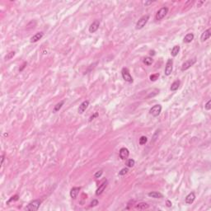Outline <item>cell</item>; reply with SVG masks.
Listing matches in <instances>:
<instances>
[{
  "mask_svg": "<svg viewBox=\"0 0 211 211\" xmlns=\"http://www.w3.org/2000/svg\"><path fill=\"white\" fill-rule=\"evenodd\" d=\"M40 204H41V200H32L31 202H30L26 206L25 209H26V210H29V211H36V210H38L39 207L40 205Z\"/></svg>",
  "mask_w": 211,
  "mask_h": 211,
  "instance_id": "obj_1",
  "label": "cell"
},
{
  "mask_svg": "<svg viewBox=\"0 0 211 211\" xmlns=\"http://www.w3.org/2000/svg\"><path fill=\"white\" fill-rule=\"evenodd\" d=\"M149 20V15H144L143 17H141L138 21H137L136 25H135V28L137 30L142 29L144 27H145V25L147 24L148 21Z\"/></svg>",
  "mask_w": 211,
  "mask_h": 211,
  "instance_id": "obj_2",
  "label": "cell"
},
{
  "mask_svg": "<svg viewBox=\"0 0 211 211\" xmlns=\"http://www.w3.org/2000/svg\"><path fill=\"white\" fill-rule=\"evenodd\" d=\"M168 8L167 7H162V8H160L158 11L157 12L156 16H155V18L157 21H161L162 20L163 18H164L167 14H168Z\"/></svg>",
  "mask_w": 211,
  "mask_h": 211,
  "instance_id": "obj_3",
  "label": "cell"
},
{
  "mask_svg": "<svg viewBox=\"0 0 211 211\" xmlns=\"http://www.w3.org/2000/svg\"><path fill=\"white\" fill-rule=\"evenodd\" d=\"M121 75H122L123 79H124L125 82H127V83H133V78H132V76L130 75V71H129V69L127 68H122Z\"/></svg>",
  "mask_w": 211,
  "mask_h": 211,
  "instance_id": "obj_4",
  "label": "cell"
},
{
  "mask_svg": "<svg viewBox=\"0 0 211 211\" xmlns=\"http://www.w3.org/2000/svg\"><path fill=\"white\" fill-rule=\"evenodd\" d=\"M196 58H193V59H188V60L185 61L183 64L181 65V71H185L187 70V69L190 68L191 66H193L196 63Z\"/></svg>",
  "mask_w": 211,
  "mask_h": 211,
  "instance_id": "obj_5",
  "label": "cell"
},
{
  "mask_svg": "<svg viewBox=\"0 0 211 211\" xmlns=\"http://www.w3.org/2000/svg\"><path fill=\"white\" fill-rule=\"evenodd\" d=\"M172 69H173V60L172 59H168L165 66V71H164L165 75H167V76L171 75Z\"/></svg>",
  "mask_w": 211,
  "mask_h": 211,
  "instance_id": "obj_6",
  "label": "cell"
},
{
  "mask_svg": "<svg viewBox=\"0 0 211 211\" xmlns=\"http://www.w3.org/2000/svg\"><path fill=\"white\" fill-rule=\"evenodd\" d=\"M162 111V106L161 105H155L153 106L152 108L149 110V113L154 117H157L160 115V113Z\"/></svg>",
  "mask_w": 211,
  "mask_h": 211,
  "instance_id": "obj_7",
  "label": "cell"
},
{
  "mask_svg": "<svg viewBox=\"0 0 211 211\" xmlns=\"http://www.w3.org/2000/svg\"><path fill=\"white\" fill-rule=\"evenodd\" d=\"M129 155H130V151L126 148H121L119 151V157L122 160H125L128 158Z\"/></svg>",
  "mask_w": 211,
  "mask_h": 211,
  "instance_id": "obj_8",
  "label": "cell"
},
{
  "mask_svg": "<svg viewBox=\"0 0 211 211\" xmlns=\"http://www.w3.org/2000/svg\"><path fill=\"white\" fill-rule=\"evenodd\" d=\"M100 27V21L99 20H95L93 21V22L90 25L89 27V32L90 33H95L96 31L98 30V28Z\"/></svg>",
  "mask_w": 211,
  "mask_h": 211,
  "instance_id": "obj_9",
  "label": "cell"
},
{
  "mask_svg": "<svg viewBox=\"0 0 211 211\" xmlns=\"http://www.w3.org/2000/svg\"><path fill=\"white\" fill-rule=\"evenodd\" d=\"M88 106H89V101H84V102H83L80 104L79 107L78 109V112L79 113V114H83V113L87 109Z\"/></svg>",
  "mask_w": 211,
  "mask_h": 211,
  "instance_id": "obj_10",
  "label": "cell"
},
{
  "mask_svg": "<svg viewBox=\"0 0 211 211\" xmlns=\"http://www.w3.org/2000/svg\"><path fill=\"white\" fill-rule=\"evenodd\" d=\"M211 36V29L209 28V29H207L206 31H204V32L201 34V36H200V40L202 42L206 41L207 40H209Z\"/></svg>",
  "mask_w": 211,
  "mask_h": 211,
  "instance_id": "obj_11",
  "label": "cell"
},
{
  "mask_svg": "<svg viewBox=\"0 0 211 211\" xmlns=\"http://www.w3.org/2000/svg\"><path fill=\"white\" fill-rule=\"evenodd\" d=\"M195 200H196V195H195L194 192H191V193L188 194L186 197H185V202L187 204H191L195 201Z\"/></svg>",
  "mask_w": 211,
  "mask_h": 211,
  "instance_id": "obj_12",
  "label": "cell"
},
{
  "mask_svg": "<svg viewBox=\"0 0 211 211\" xmlns=\"http://www.w3.org/2000/svg\"><path fill=\"white\" fill-rule=\"evenodd\" d=\"M107 181H103V183L102 185H100V186L97 188V190L96 191V195L97 196H100V195H102L103 193V191H105V189L107 186Z\"/></svg>",
  "mask_w": 211,
  "mask_h": 211,
  "instance_id": "obj_13",
  "label": "cell"
},
{
  "mask_svg": "<svg viewBox=\"0 0 211 211\" xmlns=\"http://www.w3.org/2000/svg\"><path fill=\"white\" fill-rule=\"evenodd\" d=\"M44 36V33L42 31H40V32H37L36 34H35L34 36L31 38V43H35V42H37L38 40H40V39L42 38Z\"/></svg>",
  "mask_w": 211,
  "mask_h": 211,
  "instance_id": "obj_14",
  "label": "cell"
},
{
  "mask_svg": "<svg viewBox=\"0 0 211 211\" xmlns=\"http://www.w3.org/2000/svg\"><path fill=\"white\" fill-rule=\"evenodd\" d=\"M81 190V188L80 187H73L71 189V191H70V196L72 199H76L77 196H78V195L79 194V191Z\"/></svg>",
  "mask_w": 211,
  "mask_h": 211,
  "instance_id": "obj_15",
  "label": "cell"
},
{
  "mask_svg": "<svg viewBox=\"0 0 211 211\" xmlns=\"http://www.w3.org/2000/svg\"><path fill=\"white\" fill-rule=\"evenodd\" d=\"M148 196L149 197H152V198H155V199H162L163 197L162 194H161L160 192H157V191H152V192H149V194H148Z\"/></svg>",
  "mask_w": 211,
  "mask_h": 211,
  "instance_id": "obj_16",
  "label": "cell"
},
{
  "mask_svg": "<svg viewBox=\"0 0 211 211\" xmlns=\"http://www.w3.org/2000/svg\"><path fill=\"white\" fill-rule=\"evenodd\" d=\"M180 84H181L180 80H178V79L176 80L172 83V86H171V87H170V89H171V91H172V92L177 91L179 88V87H180Z\"/></svg>",
  "mask_w": 211,
  "mask_h": 211,
  "instance_id": "obj_17",
  "label": "cell"
},
{
  "mask_svg": "<svg viewBox=\"0 0 211 211\" xmlns=\"http://www.w3.org/2000/svg\"><path fill=\"white\" fill-rule=\"evenodd\" d=\"M194 34L193 33H188L187 35H185L184 37V42L185 43H191L192 40H194Z\"/></svg>",
  "mask_w": 211,
  "mask_h": 211,
  "instance_id": "obj_18",
  "label": "cell"
},
{
  "mask_svg": "<svg viewBox=\"0 0 211 211\" xmlns=\"http://www.w3.org/2000/svg\"><path fill=\"white\" fill-rule=\"evenodd\" d=\"M137 209H139V210H144V209H147L149 208V205L147 203H144V202H141V203H138L137 205H136Z\"/></svg>",
  "mask_w": 211,
  "mask_h": 211,
  "instance_id": "obj_19",
  "label": "cell"
},
{
  "mask_svg": "<svg viewBox=\"0 0 211 211\" xmlns=\"http://www.w3.org/2000/svg\"><path fill=\"white\" fill-rule=\"evenodd\" d=\"M179 51H180V46L179 45L173 46V48L171 50V55H172V57H176V56L178 55Z\"/></svg>",
  "mask_w": 211,
  "mask_h": 211,
  "instance_id": "obj_20",
  "label": "cell"
},
{
  "mask_svg": "<svg viewBox=\"0 0 211 211\" xmlns=\"http://www.w3.org/2000/svg\"><path fill=\"white\" fill-rule=\"evenodd\" d=\"M143 62H144V64H145V65H147V66H150L151 64H153V58H152V57H149V56H147V57H145V58L144 59Z\"/></svg>",
  "mask_w": 211,
  "mask_h": 211,
  "instance_id": "obj_21",
  "label": "cell"
},
{
  "mask_svg": "<svg viewBox=\"0 0 211 211\" xmlns=\"http://www.w3.org/2000/svg\"><path fill=\"white\" fill-rule=\"evenodd\" d=\"M64 101H61L60 102H59V103L56 104V105L55 106V107H54V110H53V112L59 111V110L62 108V106H64Z\"/></svg>",
  "mask_w": 211,
  "mask_h": 211,
  "instance_id": "obj_22",
  "label": "cell"
},
{
  "mask_svg": "<svg viewBox=\"0 0 211 211\" xmlns=\"http://www.w3.org/2000/svg\"><path fill=\"white\" fill-rule=\"evenodd\" d=\"M147 142H148V138L146 136H141L139 138V141H138L140 145H144Z\"/></svg>",
  "mask_w": 211,
  "mask_h": 211,
  "instance_id": "obj_23",
  "label": "cell"
},
{
  "mask_svg": "<svg viewBox=\"0 0 211 211\" xmlns=\"http://www.w3.org/2000/svg\"><path fill=\"white\" fill-rule=\"evenodd\" d=\"M15 54H16L15 51H11V52H9L8 54L5 56L4 59H5V60H9V59H11L12 58H13V56L15 55Z\"/></svg>",
  "mask_w": 211,
  "mask_h": 211,
  "instance_id": "obj_24",
  "label": "cell"
},
{
  "mask_svg": "<svg viewBox=\"0 0 211 211\" xmlns=\"http://www.w3.org/2000/svg\"><path fill=\"white\" fill-rule=\"evenodd\" d=\"M134 164H135V161L132 158L129 159L127 161V162H126V165L128 166V168H132V167L134 166Z\"/></svg>",
  "mask_w": 211,
  "mask_h": 211,
  "instance_id": "obj_25",
  "label": "cell"
},
{
  "mask_svg": "<svg viewBox=\"0 0 211 211\" xmlns=\"http://www.w3.org/2000/svg\"><path fill=\"white\" fill-rule=\"evenodd\" d=\"M18 198H19V196H18L17 195H15L14 196H12V197L10 198V199H9V200H8V202H7V204H10L11 202H12V201H13V202H14V201H17V200H18Z\"/></svg>",
  "mask_w": 211,
  "mask_h": 211,
  "instance_id": "obj_26",
  "label": "cell"
},
{
  "mask_svg": "<svg viewBox=\"0 0 211 211\" xmlns=\"http://www.w3.org/2000/svg\"><path fill=\"white\" fill-rule=\"evenodd\" d=\"M158 77H159V74H154L150 75L149 78H150L151 81L154 82V81H156V80L157 79V78H158Z\"/></svg>",
  "mask_w": 211,
  "mask_h": 211,
  "instance_id": "obj_27",
  "label": "cell"
},
{
  "mask_svg": "<svg viewBox=\"0 0 211 211\" xmlns=\"http://www.w3.org/2000/svg\"><path fill=\"white\" fill-rule=\"evenodd\" d=\"M129 172V169L127 168H122L121 171L119 172V175L120 176H124V175H125L126 174V173Z\"/></svg>",
  "mask_w": 211,
  "mask_h": 211,
  "instance_id": "obj_28",
  "label": "cell"
},
{
  "mask_svg": "<svg viewBox=\"0 0 211 211\" xmlns=\"http://www.w3.org/2000/svg\"><path fill=\"white\" fill-rule=\"evenodd\" d=\"M102 173H103L102 170H99L98 172H97L95 174H94V177H95V178H100L101 177H102Z\"/></svg>",
  "mask_w": 211,
  "mask_h": 211,
  "instance_id": "obj_29",
  "label": "cell"
},
{
  "mask_svg": "<svg viewBox=\"0 0 211 211\" xmlns=\"http://www.w3.org/2000/svg\"><path fill=\"white\" fill-rule=\"evenodd\" d=\"M204 108H205V110H207V111H209L211 109V100L208 101L207 103L205 104V106H204Z\"/></svg>",
  "mask_w": 211,
  "mask_h": 211,
  "instance_id": "obj_30",
  "label": "cell"
},
{
  "mask_svg": "<svg viewBox=\"0 0 211 211\" xmlns=\"http://www.w3.org/2000/svg\"><path fill=\"white\" fill-rule=\"evenodd\" d=\"M97 204H98V200H93L92 202H91V204H90V207L97 206Z\"/></svg>",
  "mask_w": 211,
  "mask_h": 211,
  "instance_id": "obj_31",
  "label": "cell"
},
{
  "mask_svg": "<svg viewBox=\"0 0 211 211\" xmlns=\"http://www.w3.org/2000/svg\"><path fill=\"white\" fill-rule=\"evenodd\" d=\"M97 116H98V113H97V112H95V113H94V114L92 115V116H90V118H89V122H91V121H92V120H94V119H95L96 117H97Z\"/></svg>",
  "mask_w": 211,
  "mask_h": 211,
  "instance_id": "obj_32",
  "label": "cell"
},
{
  "mask_svg": "<svg viewBox=\"0 0 211 211\" xmlns=\"http://www.w3.org/2000/svg\"><path fill=\"white\" fill-rule=\"evenodd\" d=\"M27 64V62H24V63H23V64L21 65V68H19V71H20V72L23 71V69H24L25 68H26Z\"/></svg>",
  "mask_w": 211,
  "mask_h": 211,
  "instance_id": "obj_33",
  "label": "cell"
},
{
  "mask_svg": "<svg viewBox=\"0 0 211 211\" xmlns=\"http://www.w3.org/2000/svg\"><path fill=\"white\" fill-rule=\"evenodd\" d=\"M167 206H168V207H171L172 206V202L170 200H167Z\"/></svg>",
  "mask_w": 211,
  "mask_h": 211,
  "instance_id": "obj_34",
  "label": "cell"
},
{
  "mask_svg": "<svg viewBox=\"0 0 211 211\" xmlns=\"http://www.w3.org/2000/svg\"><path fill=\"white\" fill-rule=\"evenodd\" d=\"M4 155L3 154L2 157H1V165H3V163H4Z\"/></svg>",
  "mask_w": 211,
  "mask_h": 211,
  "instance_id": "obj_35",
  "label": "cell"
},
{
  "mask_svg": "<svg viewBox=\"0 0 211 211\" xmlns=\"http://www.w3.org/2000/svg\"><path fill=\"white\" fill-rule=\"evenodd\" d=\"M153 1H148V2H145L144 3V5H149V4H152Z\"/></svg>",
  "mask_w": 211,
  "mask_h": 211,
  "instance_id": "obj_36",
  "label": "cell"
},
{
  "mask_svg": "<svg viewBox=\"0 0 211 211\" xmlns=\"http://www.w3.org/2000/svg\"><path fill=\"white\" fill-rule=\"evenodd\" d=\"M204 1H201V2H200V3H199V4H197V6H198V7H199V8H200V6H201V4H204Z\"/></svg>",
  "mask_w": 211,
  "mask_h": 211,
  "instance_id": "obj_37",
  "label": "cell"
},
{
  "mask_svg": "<svg viewBox=\"0 0 211 211\" xmlns=\"http://www.w3.org/2000/svg\"><path fill=\"white\" fill-rule=\"evenodd\" d=\"M149 54H150L151 55H155V51H154V50H151Z\"/></svg>",
  "mask_w": 211,
  "mask_h": 211,
  "instance_id": "obj_38",
  "label": "cell"
}]
</instances>
